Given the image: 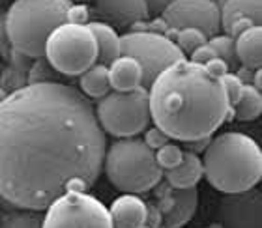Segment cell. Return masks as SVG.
<instances>
[{
	"label": "cell",
	"mask_w": 262,
	"mask_h": 228,
	"mask_svg": "<svg viewBox=\"0 0 262 228\" xmlns=\"http://www.w3.org/2000/svg\"><path fill=\"white\" fill-rule=\"evenodd\" d=\"M107 139L92 103L58 81L27 82L0 99V198L45 212L86 193L103 170Z\"/></svg>",
	"instance_id": "6da1fadb"
},
{
	"label": "cell",
	"mask_w": 262,
	"mask_h": 228,
	"mask_svg": "<svg viewBox=\"0 0 262 228\" xmlns=\"http://www.w3.org/2000/svg\"><path fill=\"white\" fill-rule=\"evenodd\" d=\"M150 120L169 139H210L230 114L223 84L204 65L180 60L159 73L148 88Z\"/></svg>",
	"instance_id": "7a4b0ae2"
},
{
	"label": "cell",
	"mask_w": 262,
	"mask_h": 228,
	"mask_svg": "<svg viewBox=\"0 0 262 228\" xmlns=\"http://www.w3.org/2000/svg\"><path fill=\"white\" fill-rule=\"evenodd\" d=\"M201 161L202 176L223 195L253 189L262 178L260 146L249 135L238 131H227L210 139Z\"/></svg>",
	"instance_id": "3957f363"
},
{
	"label": "cell",
	"mask_w": 262,
	"mask_h": 228,
	"mask_svg": "<svg viewBox=\"0 0 262 228\" xmlns=\"http://www.w3.org/2000/svg\"><path fill=\"white\" fill-rule=\"evenodd\" d=\"M70 10L71 0H15L2 17L11 49L27 58H43L45 41L68 22Z\"/></svg>",
	"instance_id": "277c9868"
},
{
	"label": "cell",
	"mask_w": 262,
	"mask_h": 228,
	"mask_svg": "<svg viewBox=\"0 0 262 228\" xmlns=\"http://www.w3.org/2000/svg\"><path fill=\"white\" fill-rule=\"evenodd\" d=\"M103 172L116 189L127 195H142L158 187L163 170L154 157V150L142 139H118L105 150Z\"/></svg>",
	"instance_id": "5b68a950"
},
{
	"label": "cell",
	"mask_w": 262,
	"mask_h": 228,
	"mask_svg": "<svg viewBox=\"0 0 262 228\" xmlns=\"http://www.w3.org/2000/svg\"><path fill=\"white\" fill-rule=\"evenodd\" d=\"M45 60L56 73L82 75L98 60V45L88 25L64 22L45 41Z\"/></svg>",
	"instance_id": "8992f818"
},
{
	"label": "cell",
	"mask_w": 262,
	"mask_h": 228,
	"mask_svg": "<svg viewBox=\"0 0 262 228\" xmlns=\"http://www.w3.org/2000/svg\"><path fill=\"white\" fill-rule=\"evenodd\" d=\"M94 112L103 133H109L116 139L141 135L152 122L148 90L142 86L131 92H109L99 99Z\"/></svg>",
	"instance_id": "52a82bcc"
},
{
	"label": "cell",
	"mask_w": 262,
	"mask_h": 228,
	"mask_svg": "<svg viewBox=\"0 0 262 228\" xmlns=\"http://www.w3.org/2000/svg\"><path fill=\"white\" fill-rule=\"evenodd\" d=\"M120 56H129L141 65V86L150 88L154 79L169 65L186 60L170 38L158 32H127L120 36Z\"/></svg>",
	"instance_id": "ba28073f"
},
{
	"label": "cell",
	"mask_w": 262,
	"mask_h": 228,
	"mask_svg": "<svg viewBox=\"0 0 262 228\" xmlns=\"http://www.w3.org/2000/svg\"><path fill=\"white\" fill-rule=\"evenodd\" d=\"M41 228H113L103 202L86 193H64L49 204Z\"/></svg>",
	"instance_id": "9c48e42d"
},
{
	"label": "cell",
	"mask_w": 262,
	"mask_h": 228,
	"mask_svg": "<svg viewBox=\"0 0 262 228\" xmlns=\"http://www.w3.org/2000/svg\"><path fill=\"white\" fill-rule=\"evenodd\" d=\"M163 25L170 30L182 28H196L206 39L217 36L221 30V15L219 6L210 0H174L161 13Z\"/></svg>",
	"instance_id": "30bf717a"
},
{
	"label": "cell",
	"mask_w": 262,
	"mask_h": 228,
	"mask_svg": "<svg viewBox=\"0 0 262 228\" xmlns=\"http://www.w3.org/2000/svg\"><path fill=\"white\" fill-rule=\"evenodd\" d=\"M219 219L223 228H262L260 189L225 195L219 202Z\"/></svg>",
	"instance_id": "8fae6325"
},
{
	"label": "cell",
	"mask_w": 262,
	"mask_h": 228,
	"mask_svg": "<svg viewBox=\"0 0 262 228\" xmlns=\"http://www.w3.org/2000/svg\"><path fill=\"white\" fill-rule=\"evenodd\" d=\"M94 11L103 21L118 27L135 25L148 17L144 0H94Z\"/></svg>",
	"instance_id": "7c38bea8"
},
{
	"label": "cell",
	"mask_w": 262,
	"mask_h": 228,
	"mask_svg": "<svg viewBox=\"0 0 262 228\" xmlns=\"http://www.w3.org/2000/svg\"><path fill=\"white\" fill-rule=\"evenodd\" d=\"M146 202L139 195L118 196L109 208L113 228H144L146 226Z\"/></svg>",
	"instance_id": "4fadbf2b"
},
{
	"label": "cell",
	"mask_w": 262,
	"mask_h": 228,
	"mask_svg": "<svg viewBox=\"0 0 262 228\" xmlns=\"http://www.w3.org/2000/svg\"><path fill=\"white\" fill-rule=\"evenodd\" d=\"M172 206L167 213H163V228H182L186 226L196 213L199 208V191L196 187L187 189H170Z\"/></svg>",
	"instance_id": "5bb4252c"
},
{
	"label": "cell",
	"mask_w": 262,
	"mask_h": 228,
	"mask_svg": "<svg viewBox=\"0 0 262 228\" xmlns=\"http://www.w3.org/2000/svg\"><path fill=\"white\" fill-rule=\"evenodd\" d=\"M109 84L113 92H131L141 86L142 71L139 62L129 56H118L107 65Z\"/></svg>",
	"instance_id": "9a60e30c"
},
{
	"label": "cell",
	"mask_w": 262,
	"mask_h": 228,
	"mask_svg": "<svg viewBox=\"0 0 262 228\" xmlns=\"http://www.w3.org/2000/svg\"><path fill=\"white\" fill-rule=\"evenodd\" d=\"M221 28H227L236 21H251L255 27L262 25V0H223L219 6Z\"/></svg>",
	"instance_id": "2e32d148"
},
{
	"label": "cell",
	"mask_w": 262,
	"mask_h": 228,
	"mask_svg": "<svg viewBox=\"0 0 262 228\" xmlns=\"http://www.w3.org/2000/svg\"><path fill=\"white\" fill-rule=\"evenodd\" d=\"M236 58L246 70H260L262 65V27H251L234 38Z\"/></svg>",
	"instance_id": "e0dca14e"
},
{
	"label": "cell",
	"mask_w": 262,
	"mask_h": 228,
	"mask_svg": "<svg viewBox=\"0 0 262 228\" xmlns=\"http://www.w3.org/2000/svg\"><path fill=\"white\" fill-rule=\"evenodd\" d=\"M163 176L167 178V184L172 189H187V187H195L199 179L202 178V161L199 153L184 152L182 163L170 170H165Z\"/></svg>",
	"instance_id": "ac0fdd59"
},
{
	"label": "cell",
	"mask_w": 262,
	"mask_h": 228,
	"mask_svg": "<svg viewBox=\"0 0 262 228\" xmlns=\"http://www.w3.org/2000/svg\"><path fill=\"white\" fill-rule=\"evenodd\" d=\"M88 28L92 30L96 45H98V60H96V64L109 65L113 60L120 56V36L116 34V30L111 25L101 21L90 22Z\"/></svg>",
	"instance_id": "d6986e66"
},
{
	"label": "cell",
	"mask_w": 262,
	"mask_h": 228,
	"mask_svg": "<svg viewBox=\"0 0 262 228\" xmlns=\"http://www.w3.org/2000/svg\"><path fill=\"white\" fill-rule=\"evenodd\" d=\"M238 122H253L262 114V94L251 84H244L240 98L230 107Z\"/></svg>",
	"instance_id": "ffe728a7"
},
{
	"label": "cell",
	"mask_w": 262,
	"mask_h": 228,
	"mask_svg": "<svg viewBox=\"0 0 262 228\" xmlns=\"http://www.w3.org/2000/svg\"><path fill=\"white\" fill-rule=\"evenodd\" d=\"M79 86H81L82 96H88V98L92 99H101L103 96H107L111 92L107 65L94 64L92 67H88L81 75Z\"/></svg>",
	"instance_id": "44dd1931"
},
{
	"label": "cell",
	"mask_w": 262,
	"mask_h": 228,
	"mask_svg": "<svg viewBox=\"0 0 262 228\" xmlns=\"http://www.w3.org/2000/svg\"><path fill=\"white\" fill-rule=\"evenodd\" d=\"M43 226V213L36 210H17L6 213L0 228H41Z\"/></svg>",
	"instance_id": "7402d4cb"
},
{
	"label": "cell",
	"mask_w": 262,
	"mask_h": 228,
	"mask_svg": "<svg viewBox=\"0 0 262 228\" xmlns=\"http://www.w3.org/2000/svg\"><path fill=\"white\" fill-rule=\"evenodd\" d=\"M206 43L215 51V56L221 58L223 62H227L230 70H236L238 67V58H236V45L234 38L229 36V34H221V36H213V38L206 39Z\"/></svg>",
	"instance_id": "603a6c76"
},
{
	"label": "cell",
	"mask_w": 262,
	"mask_h": 228,
	"mask_svg": "<svg viewBox=\"0 0 262 228\" xmlns=\"http://www.w3.org/2000/svg\"><path fill=\"white\" fill-rule=\"evenodd\" d=\"M154 157H156V163L159 165V169L170 170L178 167L182 163V157H184V150H182L178 144H172V142H167L161 148H158L154 152Z\"/></svg>",
	"instance_id": "cb8c5ba5"
},
{
	"label": "cell",
	"mask_w": 262,
	"mask_h": 228,
	"mask_svg": "<svg viewBox=\"0 0 262 228\" xmlns=\"http://www.w3.org/2000/svg\"><path fill=\"white\" fill-rule=\"evenodd\" d=\"M184 55H191L196 47H201L202 43H206V36L196 30V28H182L176 30V41H174Z\"/></svg>",
	"instance_id": "d4e9b609"
},
{
	"label": "cell",
	"mask_w": 262,
	"mask_h": 228,
	"mask_svg": "<svg viewBox=\"0 0 262 228\" xmlns=\"http://www.w3.org/2000/svg\"><path fill=\"white\" fill-rule=\"evenodd\" d=\"M219 82L223 84L225 94H227V99H229V105L232 107V105L236 103V99L240 98L242 88H244V84H246V82L242 81L236 73H230V71H229V73H225V75L219 79Z\"/></svg>",
	"instance_id": "484cf974"
},
{
	"label": "cell",
	"mask_w": 262,
	"mask_h": 228,
	"mask_svg": "<svg viewBox=\"0 0 262 228\" xmlns=\"http://www.w3.org/2000/svg\"><path fill=\"white\" fill-rule=\"evenodd\" d=\"M144 131H146V133H144V139H142V141H144V144H146L150 150H154V152H156L158 148L163 146V144L170 142L169 135L163 133V131L159 129V127H156V125H154V127H146Z\"/></svg>",
	"instance_id": "4316f807"
},
{
	"label": "cell",
	"mask_w": 262,
	"mask_h": 228,
	"mask_svg": "<svg viewBox=\"0 0 262 228\" xmlns=\"http://www.w3.org/2000/svg\"><path fill=\"white\" fill-rule=\"evenodd\" d=\"M53 71H55V70H53L49 62L45 60V56H43V58H38V60H36V64H34V67H32V73H30V77L36 75V73H38V77H34L30 82L55 81V79H53Z\"/></svg>",
	"instance_id": "83f0119b"
},
{
	"label": "cell",
	"mask_w": 262,
	"mask_h": 228,
	"mask_svg": "<svg viewBox=\"0 0 262 228\" xmlns=\"http://www.w3.org/2000/svg\"><path fill=\"white\" fill-rule=\"evenodd\" d=\"M204 70H206V73L210 77H213V79H221V77L225 75V73H229L230 67L227 65V62H223L221 58H212V60H208L206 64H204Z\"/></svg>",
	"instance_id": "f1b7e54d"
},
{
	"label": "cell",
	"mask_w": 262,
	"mask_h": 228,
	"mask_svg": "<svg viewBox=\"0 0 262 228\" xmlns=\"http://www.w3.org/2000/svg\"><path fill=\"white\" fill-rule=\"evenodd\" d=\"M212 58H215V51H213L208 43H202L201 47H196V49L191 53V62H195V64L204 65L208 60H212Z\"/></svg>",
	"instance_id": "f546056e"
},
{
	"label": "cell",
	"mask_w": 262,
	"mask_h": 228,
	"mask_svg": "<svg viewBox=\"0 0 262 228\" xmlns=\"http://www.w3.org/2000/svg\"><path fill=\"white\" fill-rule=\"evenodd\" d=\"M174 0H144V4H146V10H148V15H161L169 4H172Z\"/></svg>",
	"instance_id": "4dcf8cb0"
},
{
	"label": "cell",
	"mask_w": 262,
	"mask_h": 228,
	"mask_svg": "<svg viewBox=\"0 0 262 228\" xmlns=\"http://www.w3.org/2000/svg\"><path fill=\"white\" fill-rule=\"evenodd\" d=\"M163 223V213L159 212V208L146 206V228H159Z\"/></svg>",
	"instance_id": "1f68e13d"
},
{
	"label": "cell",
	"mask_w": 262,
	"mask_h": 228,
	"mask_svg": "<svg viewBox=\"0 0 262 228\" xmlns=\"http://www.w3.org/2000/svg\"><path fill=\"white\" fill-rule=\"evenodd\" d=\"M253 88H257V90H262V71L260 70H255V75H253Z\"/></svg>",
	"instance_id": "d6a6232c"
},
{
	"label": "cell",
	"mask_w": 262,
	"mask_h": 228,
	"mask_svg": "<svg viewBox=\"0 0 262 228\" xmlns=\"http://www.w3.org/2000/svg\"><path fill=\"white\" fill-rule=\"evenodd\" d=\"M208 228H223V224H221V223H212Z\"/></svg>",
	"instance_id": "836d02e7"
},
{
	"label": "cell",
	"mask_w": 262,
	"mask_h": 228,
	"mask_svg": "<svg viewBox=\"0 0 262 228\" xmlns=\"http://www.w3.org/2000/svg\"><path fill=\"white\" fill-rule=\"evenodd\" d=\"M210 2H215V4H217V6L223 4V0H210Z\"/></svg>",
	"instance_id": "e575fe53"
},
{
	"label": "cell",
	"mask_w": 262,
	"mask_h": 228,
	"mask_svg": "<svg viewBox=\"0 0 262 228\" xmlns=\"http://www.w3.org/2000/svg\"><path fill=\"white\" fill-rule=\"evenodd\" d=\"M0 19H2V10H0Z\"/></svg>",
	"instance_id": "d590c367"
},
{
	"label": "cell",
	"mask_w": 262,
	"mask_h": 228,
	"mask_svg": "<svg viewBox=\"0 0 262 228\" xmlns=\"http://www.w3.org/2000/svg\"><path fill=\"white\" fill-rule=\"evenodd\" d=\"M144 228H146V226H144Z\"/></svg>",
	"instance_id": "8d00e7d4"
}]
</instances>
